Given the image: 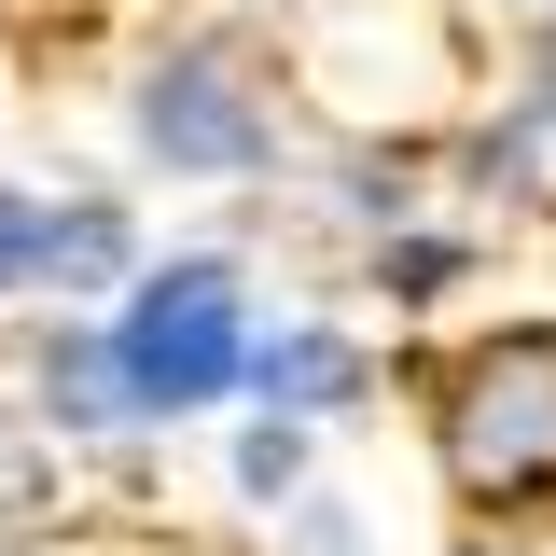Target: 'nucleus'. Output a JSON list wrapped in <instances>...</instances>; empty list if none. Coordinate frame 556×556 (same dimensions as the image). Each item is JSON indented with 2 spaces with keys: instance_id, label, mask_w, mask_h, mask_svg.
<instances>
[{
  "instance_id": "1",
  "label": "nucleus",
  "mask_w": 556,
  "mask_h": 556,
  "mask_svg": "<svg viewBox=\"0 0 556 556\" xmlns=\"http://www.w3.org/2000/svg\"><path fill=\"white\" fill-rule=\"evenodd\" d=\"M98 376H112L126 417H195L223 390H251V306H237V278L223 265H153L126 292L112 348H98Z\"/></svg>"
},
{
  "instance_id": "2",
  "label": "nucleus",
  "mask_w": 556,
  "mask_h": 556,
  "mask_svg": "<svg viewBox=\"0 0 556 556\" xmlns=\"http://www.w3.org/2000/svg\"><path fill=\"white\" fill-rule=\"evenodd\" d=\"M445 459H459L473 501L556 486V334H501L473 362V390H459V417H445Z\"/></svg>"
},
{
  "instance_id": "3",
  "label": "nucleus",
  "mask_w": 556,
  "mask_h": 556,
  "mask_svg": "<svg viewBox=\"0 0 556 556\" xmlns=\"http://www.w3.org/2000/svg\"><path fill=\"white\" fill-rule=\"evenodd\" d=\"M139 126H153L167 167H195V181H237V167L265 153V126H251V98H237V70H223V56H167V70H153V98H139Z\"/></svg>"
},
{
  "instance_id": "4",
  "label": "nucleus",
  "mask_w": 556,
  "mask_h": 556,
  "mask_svg": "<svg viewBox=\"0 0 556 556\" xmlns=\"http://www.w3.org/2000/svg\"><path fill=\"white\" fill-rule=\"evenodd\" d=\"M126 265V223L112 208H42V195H14L0 181V292H84V278H112Z\"/></svg>"
},
{
  "instance_id": "5",
  "label": "nucleus",
  "mask_w": 556,
  "mask_h": 556,
  "mask_svg": "<svg viewBox=\"0 0 556 556\" xmlns=\"http://www.w3.org/2000/svg\"><path fill=\"white\" fill-rule=\"evenodd\" d=\"M251 404H265V417L348 404V348H334V334H265V348H251Z\"/></svg>"
},
{
  "instance_id": "6",
  "label": "nucleus",
  "mask_w": 556,
  "mask_h": 556,
  "mask_svg": "<svg viewBox=\"0 0 556 556\" xmlns=\"http://www.w3.org/2000/svg\"><path fill=\"white\" fill-rule=\"evenodd\" d=\"M237 473L265 486V501H278V486H292V417H265V431H251V459H237Z\"/></svg>"
}]
</instances>
